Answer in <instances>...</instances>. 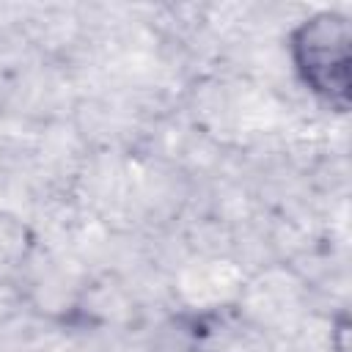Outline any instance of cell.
<instances>
[{
	"instance_id": "cell-1",
	"label": "cell",
	"mask_w": 352,
	"mask_h": 352,
	"mask_svg": "<svg viewBox=\"0 0 352 352\" xmlns=\"http://www.w3.org/2000/svg\"><path fill=\"white\" fill-rule=\"evenodd\" d=\"M289 58L300 82L338 113L349 110L352 22L341 11H316L289 33Z\"/></svg>"
}]
</instances>
